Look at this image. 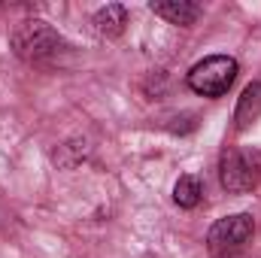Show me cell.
Listing matches in <instances>:
<instances>
[{"instance_id": "cell-6", "label": "cell", "mask_w": 261, "mask_h": 258, "mask_svg": "<svg viewBox=\"0 0 261 258\" xmlns=\"http://www.w3.org/2000/svg\"><path fill=\"white\" fill-rule=\"evenodd\" d=\"M91 24H94V31H97L100 37L119 40V37L125 34V24H128V9H125L122 3H107V6H100V9L94 12Z\"/></svg>"}, {"instance_id": "cell-2", "label": "cell", "mask_w": 261, "mask_h": 258, "mask_svg": "<svg viewBox=\"0 0 261 258\" xmlns=\"http://www.w3.org/2000/svg\"><path fill=\"white\" fill-rule=\"evenodd\" d=\"M219 183L231 194L252 192L261 183V149H225L219 158Z\"/></svg>"}, {"instance_id": "cell-9", "label": "cell", "mask_w": 261, "mask_h": 258, "mask_svg": "<svg viewBox=\"0 0 261 258\" xmlns=\"http://www.w3.org/2000/svg\"><path fill=\"white\" fill-rule=\"evenodd\" d=\"M85 155H88V146H85V140H70V143H64V146H58V149H55L52 161H55L58 167L70 170V167H76V164H79Z\"/></svg>"}, {"instance_id": "cell-7", "label": "cell", "mask_w": 261, "mask_h": 258, "mask_svg": "<svg viewBox=\"0 0 261 258\" xmlns=\"http://www.w3.org/2000/svg\"><path fill=\"white\" fill-rule=\"evenodd\" d=\"M261 116V82H249L237 100V110H234V122L237 131H246L252 122H258Z\"/></svg>"}, {"instance_id": "cell-8", "label": "cell", "mask_w": 261, "mask_h": 258, "mask_svg": "<svg viewBox=\"0 0 261 258\" xmlns=\"http://www.w3.org/2000/svg\"><path fill=\"white\" fill-rule=\"evenodd\" d=\"M200 179H197L195 173H182L179 179H176V186H173V200H176V207H182V210H195L197 203H200Z\"/></svg>"}, {"instance_id": "cell-3", "label": "cell", "mask_w": 261, "mask_h": 258, "mask_svg": "<svg viewBox=\"0 0 261 258\" xmlns=\"http://www.w3.org/2000/svg\"><path fill=\"white\" fill-rule=\"evenodd\" d=\"M252 234H255V219L249 213H237L213 222V228L206 231L210 258H240Z\"/></svg>"}, {"instance_id": "cell-5", "label": "cell", "mask_w": 261, "mask_h": 258, "mask_svg": "<svg viewBox=\"0 0 261 258\" xmlns=\"http://www.w3.org/2000/svg\"><path fill=\"white\" fill-rule=\"evenodd\" d=\"M149 9H152L155 15H161L164 21L179 24V28L195 24L197 18H200V12H203V6L195 3V0H161V3H152Z\"/></svg>"}, {"instance_id": "cell-4", "label": "cell", "mask_w": 261, "mask_h": 258, "mask_svg": "<svg viewBox=\"0 0 261 258\" xmlns=\"http://www.w3.org/2000/svg\"><path fill=\"white\" fill-rule=\"evenodd\" d=\"M237 73H240L237 58H231V55H210V58L197 61L189 70V88L195 94H200V97H222L234 85Z\"/></svg>"}, {"instance_id": "cell-1", "label": "cell", "mask_w": 261, "mask_h": 258, "mask_svg": "<svg viewBox=\"0 0 261 258\" xmlns=\"http://www.w3.org/2000/svg\"><path fill=\"white\" fill-rule=\"evenodd\" d=\"M9 46H12V52H15L21 61H28V64H43L46 58H52V55L64 46V40H61V34H58L49 21H43V18H28V21H18V24H15L12 37H9Z\"/></svg>"}]
</instances>
